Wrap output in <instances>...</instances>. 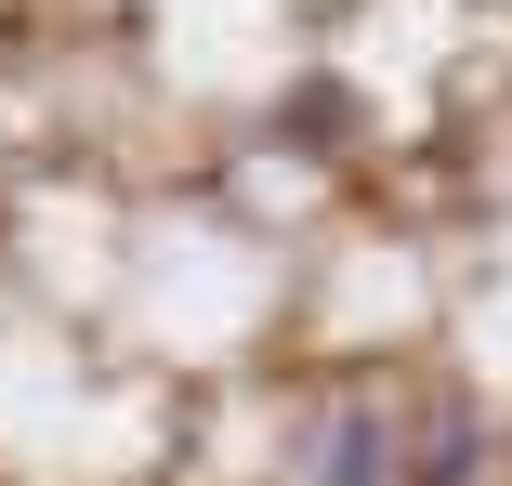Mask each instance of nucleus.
<instances>
[{"mask_svg": "<svg viewBox=\"0 0 512 486\" xmlns=\"http://www.w3.org/2000/svg\"><path fill=\"white\" fill-rule=\"evenodd\" d=\"M421 486H473V408H447V421H434V447H421Z\"/></svg>", "mask_w": 512, "mask_h": 486, "instance_id": "f03ea898", "label": "nucleus"}, {"mask_svg": "<svg viewBox=\"0 0 512 486\" xmlns=\"http://www.w3.org/2000/svg\"><path fill=\"white\" fill-rule=\"evenodd\" d=\"M316 486H394V421H381L368 395L329 408V434H316Z\"/></svg>", "mask_w": 512, "mask_h": 486, "instance_id": "f257e3e1", "label": "nucleus"}]
</instances>
